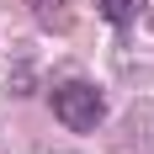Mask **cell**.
<instances>
[{"label":"cell","mask_w":154,"mask_h":154,"mask_svg":"<svg viewBox=\"0 0 154 154\" xmlns=\"http://www.w3.org/2000/svg\"><path fill=\"white\" fill-rule=\"evenodd\" d=\"M27 5L43 32H69V0H27Z\"/></svg>","instance_id":"2"},{"label":"cell","mask_w":154,"mask_h":154,"mask_svg":"<svg viewBox=\"0 0 154 154\" xmlns=\"http://www.w3.org/2000/svg\"><path fill=\"white\" fill-rule=\"evenodd\" d=\"M96 5H101V16H106L112 27H128L138 16V0H96Z\"/></svg>","instance_id":"3"},{"label":"cell","mask_w":154,"mask_h":154,"mask_svg":"<svg viewBox=\"0 0 154 154\" xmlns=\"http://www.w3.org/2000/svg\"><path fill=\"white\" fill-rule=\"evenodd\" d=\"M53 117L69 133H96L106 117V101L91 80H64V85H53Z\"/></svg>","instance_id":"1"}]
</instances>
